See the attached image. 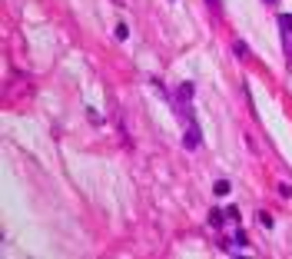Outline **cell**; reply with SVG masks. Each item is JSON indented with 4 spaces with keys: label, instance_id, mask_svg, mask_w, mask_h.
<instances>
[{
    "label": "cell",
    "instance_id": "cell-7",
    "mask_svg": "<svg viewBox=\"0 0 292 259\" xmlns=\"http://www.w3.org/2000/svg\"><path fill=\"white\" fill-rule=\"evenodd\" d=\"M259 223H262L266 229H269V226H272V216H269V213H259Z\"/></svg>",
    "mask_w": 292,
    "mask_h": 259
},
{
    "label": "cell",
    "instance_id": "cell-9",
    "mask_svg": "<svg viewBox=\"0 0 292 259\" xmlns=\"http://www.w3.org/2000/svg\"><path fill=\"white\" fill-rule=\"evenodd\" d=\"M269 3H272V0H269Z\"/></svg>",
    "mask_w": 292,
    "mask_h": 259
},
{
    "label": "cell",
    "instance_id": "cell-5",
    "mask_svg": "<svg viewBox=\"0 0 292 259\" xmlns=\"http://www.w3.org/2000/svg\"><path fill=\"white\" fill-rule=\"evenodd\" d=\"M279 27L286 30V34H292V13H282V17H279Z\"/></svg>",
    "mask_w": 292,
    "mask_h": 259
},
{
    "label": "cell",
    "instance_id": "cell-4",
    "mask_svg": "<svg viewBox=\"0 0 292 259\" xmlns=\"http://www.w3.org/2000/svg\"><path fill=\"white\" fill-rule=\"evenodd\" d=\"M223 216H226V213H219V209H213V213H209V226H216V229H219V226L226 223Z\"/></svg>",
    "mask_w": 292,
    "mask_h": 259
},
{
    "label": "cell",
    "instance_id": "cell-3",
    "mask_svg": "<svg viewBox=\"0 0 292 259\" xmlns=\"http://www.w3.org/2000/svg\"><path fill=\"white\" fill-rule=\"evenodd\" d=\"M233 53H236L239 60H249V56H252V53H249V47L243 44V40H236V44H233Z\"/></svg>",
    "mask_w": 292,
    "mask_h": 259
},
{
    "label": "cell",
    "instance_id": "cell-2",
    "mask_svg": "<svg viewBox=\"0 0 292 259\" xmlns=\"http://www.w3.org/2000/svg\"><path fill=\"white\" fill-rule=\"evenodd\" d=\"M176 97H180V103H190V100H193V83H180Z\"/></svg>",
    "mask_w": 292,
    "mask_h": 259
},
{
    "label": "cell",
    "instance_id": "cell-8",
    "mask_svg": "<svg viewBox=\"0 0 292 259\" xmlns=\"http://www.w3.org/2000/svg\"><path fill=\"white\" fill-rule=\"evenodd\" d=\"M209 3H213V10H219V0H209Z\"/></svg>",
    "mask_w": 292,
    "mask_h": 259
},
{
    "label": "cell",
    "instance_id": "cell-6",
    "mask_svg": "<svg viewBox=\"0 0 292 259\" xmlns=\"http://www.w3.org/2000/svg\"><path fill=\"white\" fill-rule=\"evenodd\" d=\"M226 193H229V183L219 180V183H216V196H226Z\"/></svg>",
    "mask_w": 292,
    "mask_h": 259
},
{
    "label": "cell",
    "instance_id": "cell-1",
    "mask_svg": "<svg viewBox=\"0 0 292 259\" xmlns=\"http://www.w3.org/2000/svg\"><path fill=\"white\" fill-rule=\"evenodd\" d=\"M199 140H202V136H199V126L190 123V130H186V136H183V147H186V150H199Z\"/></svg>",
    "mask_w": 292,
    "mask_h": 259
}]
</instances>
